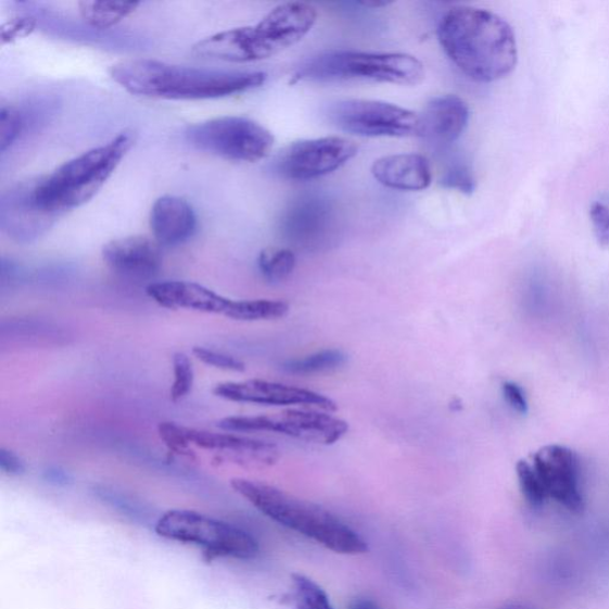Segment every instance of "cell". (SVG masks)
I'll list each match as a JSON object with an SVG mask.
<instances>
[{
    "label": "cell",
    "instance_id": "1",
    "mask_svg": "<svg viewBox=\"0 0 609 609\" xmlns=\"http://www.w3.org/2000/svg\"><path fill=\"white\" fill-rule=\"evenodd\" d=\"M437 35L446 56L471 80L498 81L517 66L516 34L490 10L453 8L441 20Z\"/></svg>",
    "mask_w": 609,
    "mask_h": 609
},
{
    "label": "cell",
    "instance_id": "2",
    "mask_svg": "<svg viewBox=\"0 0 609 609\" xmlns=\"http://www.w3.org/2000/svg\"><path fill=\"white\" fill-rule=\"evenodd\" d=\"M110 76L127 92L167 101H204L258 89L267 74L256 71H217L135 59L120 61Z\"/></svg>",
    "mask_w": 609,
    "mask_h": 609
},
{
    "label": "cell",
    "instance_id": "3",
    "mask_svg": "<svg viewBox=\"0 0 609 609\" xmlns=\"http://www.w3.org/2000/svg\"><path fill=\"white\" fill-rule=\"evenodd\" d=\"M317 11L302 2L272 9L255 26L233 28L198 41L193 54L233 64H248L275 56L300 43L313 30Z\"/></svg>",
    "mask_w": 609,
    "mask_h": 609
},
{
    "label": "cell",
    "instance_id": "4",
    "mask_svg": "<svg viewBox=\"0 0 609 609\" xmlns=\"http://www.w3.org/2000/svg\"><path fill=\"white\" fill-rule=\"evenodd\" d=\"M231 487L270 520L335 554L363 555L368 551L367 542L356 531L319 505L254 480L233 479Z\"/></svg>",
    "mask_w": 609,
    "mask_h": 609
},
{
    "label": "cell",
    "instance_id": "5",
    "mask_svg": "<svg viewBox=\"0 0 609 609\" xmlns=\"http://www.w3.org/2000/svg\"><path fill=\"white\" fill-rule=\"evenodd\" d=\"M136 140V131L124 130L107 143L67 161L51 176L40 177L42 201L64 215L89 203L104 188Z\"/></svg>",
    "mask_w": 609,
    "mask_h": 609
},
{
    "label": "cell",
    "instance_id": "6",
    "mask_svg": "<svg viewBox=\"0 0 609 609\" xmlns=\"http://www.w3.org/2000/svg\"><path fill=\"white\" fill-rule=\"evenodd\" d=\"M295 81L377 83L416 86L426 68L416 56L405 53L330 51L308 59L294 73Z\"/></svg>",
    "mask_w": 609,
    "mask_h": 609
},
{
    "label": "cell",
    "instance_id": "7",
    "mask_svg": "<svg viewBox=\"0 0 609 609\" xmlns=\"http://www.w3.org/2000/svg\"><path fill=\"white\" fill-rule=\"evenodd\" d=\"M185 138L198 151L250 164L266 158L276 142L267 128L242 116H223L192 124L186 129Z\"/></svg>",
    "mask_w": 609,
    "mask_h": 609
},
{
    "label": "cell",
    "instance_id": "8",
    "mask_svg": "<svg viewBox=\"0 0 609 609\" xmlns=\"http://www.w3.org/2000/svg\"><path fill=\"white\" fill-rule=\"evenodd\" d=\"M158 536L202 546L211 556L251 559L258 554L252 534L224 521L189 509H172L157 520Z\"/></svg>",
    "mask_w": 609,
    "mask_h": 609
},
{
    "label": "cell",
    "instance_id": "9",
    "mask_svg": "<svg viewBox=\"0 0 609 609\" xmlns=\"http://www.w3.org/2000/svg\"><path fill=\"white\" fill-rule=\"evenodd\" d=\"M218 428L232 433L272 432L321 445H333L350 431L347 421L313 408H290L275 416L227 417Z\"/></svg>",
    "mask_w": 609,
    "mask_h": 609
},
{
    "label": "cell",
    "instance_id": "10",
    "mask_svg": "<svg viewBox=\"0 0 609 609\" xmlns=\"http://www.w3.org/2000/svg\"><path fill=\"white\" fill-rule=\"evenodd\" d=\"M339 228L338 206L328 195L318 192L295 196L279 221L282 239L296 251L306 253L328 250L338 239Z\"/></svg>",
    "mask_w": 609,
    "mask_h": 609
},
{
    "label": "cell",
    "instance_id": "11",
    "mask_svg": "<svg viewBox=\"0 0 609 609\" xmlns=\"http://www.w3.org/2000/svg\"><path fill=\"white\" fill-rule=\"evenodd\" d=\"M328 117L335 128L360 138L418 136L419 115L386 102L344 99L330 105Z\"/></svg>",
    "mask_w": 609,
    "mask_h": 609
},
{
    "label": "cell",
    "instance_id": "12",
    "mask_svg": "<svg viewBox=\"0 0 609 609\" xmlns=\"http://www.w3.org/2000/svg\"><path fill=\"white\" fill-rule=\"evenodd\" d=\"M357 151L353 141L340 136L297 141L282 149L272 170L286 180H315L350 163Z\"/></svg>",
    "mask_w": 609,
    "mask_h": 609
},
{
    "label": "cell",
    "instance_id": "13",
    "mask_svg": "<svg viewBox=\"0 0 609 609\" xmlns=\"http://www.w3.org/2000/svg\"><path fill=\"white\" fill-rule=\"evenodd\" d=\"M39 183L40 177L17 182L0 198V229L12 241L40 240L64 216L42 201Z\"/></svg>",
    "mask_w": 609,
    "mask_h": 609
},
{
    "label": "cell",
    "instance_id": "14",
    "mask_svg": "<svg viewBox=\"0 0 609 609\" xmlns=\"http://www.w3.org/2000/svg\"><path fill=\"white\" fill-rule=\"evenodd\" d=\"M214 394L223 401L239 404L315 407L327 413H335L339 408L325 394L261 379L220 382L216 384Z\"/></svg>",
    "mask_w": 609,
    "mask_h": 609
},
{
    "label": "cell",
    "instance_id": "15",
    "mask_svg": "<svg viewBox=\"0 0 609 609\" xmlns=\"http://www.w3.org/2000/svg\"><path fill=\"white\" fill-rule=\"evenodd\" d=\"M532 465L537 471L546 495L570 512L583 511L581 464L575 452L562 445H546L532 456Z\"/></svg>",
    "mask_w": 609,
    "mask_h": 609
},
{
    "label": "cell",
    "instance_id": "16",
    "mask_svg": "<svg viewBox=\"0 0 609 609\" xmlns=\"http://www.w3.org/2000/svg\"><path fill=\"white\" fill-rule=\"evenodd\" d=\"M191 445L199 449L221 454L229 462L245 468H268L280 458L276 444L242 436L240 433L213 432L185 428Z\"/></svg>",
    "mask_w": 609,
    "mask_h": 609
},
{
    "label": "cell",
    "instance_id": "17",
    "mask_svg": "<svg viewBox=\"0 0 609 609\" xmlns=\"http://www.w3.org/2000/svg\"><path fill=\"white\" fill-rule=\"evenodd\" d=\"M105 265L116 275L131 280H149L163 268L161 245L145 236H128L107 242L102 250Z\"/></svg>",
    "mask_w": 609,
    "mask_h": 609
},
{
    "label": "cell",
    "instance_id": "18",
    "mask_svg": "<svg viewBox=\"0 0 609 609\" xmlns=\"http://www.w3.org/2000/svg\"><path fill=\"white\" fill-rule=\"evenodd\" d=\"M470 110L462 98L446 94L431 99L419 115L418 136L440 149L461 139L468 128Z\"/></svg>",
    "mask_w": 609,
    "mask_h": 609
},
{
    "label": "cell",
    "instance_id": "19",
    "mask_svg": "<svg viewBox=\"0 0 609 609\" xmlns=\"http://www.w3.org/2000/svg\"><path fill=\"white\" fill-rule=\"evenodd\" d=\"M145 293L158 306L227 316L232 300L192 281L166 280L147 286Z\"/></svg>",
    "mask_w": 609,
    "mask_h": 609
},
{
    "label": "cell",
    "instance_id": "20",
    "mask_svg": "<svg viewBox=\"0 0 609 609\" xmlns=\"http://www.w3.org/2000/svg\"><path fill=\"white\" fill-rule=\"evenodd\" d=\"M196 227L194 210L185 199L164 195L154 203L151 211V229L161 246H177L190 241Z\"/></svg>",
    "mask_w": 609,
    "mask_h": 609
},
{
    "label": "cell",
    "instance_id": "21",
    "mask_svg": "<svg viewBox=\"0 0 609 609\" xmlns=\"http://www.w3.org/2000/svg\"><path fill=\"white\" fill-rule=\"evenodd\" d=\"M371 174L384 188L397 191H424L432 182L429 160L414 153L380 157L372 164Z\"/></svg>",
    "mask_w": 609,
    "mask_h": 609
},
{
    "label": "cell",
    "instance_id": "22",
    "mask_svg": "<svg viewBox=\"0 0 609 609\" xmlns=\"http://www.w3.org/2000/svg\"><path fill=\"white\" fill-rule=\"evenodd\" d=\"M79 14L87 26L109 30L134 14L141 5L132 2H80Z\"/></svg>",
    "mask_w": 609,
    "mask_h": 609
},
{
    "label": "cell",
    "instance_id": "23",
    "mask_svg": "<svg viewBox=\"0 0 609 609\" xmlns=\"http://www.w3.org/2000/svg\"><path fill=\"white\" fill-rule=\"evenodd\" d=\"M347 355L341 350H325L301 358L284 360L281 369L293 376H313L341 368Z\"/></svg>",
    "mask_w": 609,
    "mask_h": 609
},
{
    "label": "cell",
    "instance_id": "24",
    "mask_svg": "<svg viewBox=\"0 0 609 609\" xmlns=\"http://www.w3.org/2000/svg\"><path fill=\"white\" fill-rule=\"evenodd\" d=\"M290 305L282 301H232L227 318L239 321L275 320L288 316Z\"/></svg>",
    "mask_w": 609,
    "mask_h": 609
},
{
    "label": "cell",
    "instance_id": "25",
    "mask_svg": "<svg viewBox=\"0 0 609 609\" xmlns=\"http://www.w3.org/2000/svg\"><path fill=\"white\" fill-rule=\"evenodd\" d=\"M295 266L296 257L290 248L269 246L257 257L259 275L269 283L288 280L293 275Z\"/></svg>",
    "mask_w": 609,
    "mask_h": 609
},
{
    "label": "cell",
    "instance_id": "26",
    "mask_svg": "<svg viewBox=\"0 0 609 609\" xmlns=\"http://www.w3.org/2000/svg\"><path fill=\"white\" fill-rule=\"evenodd\" d=\"M295 609H334L329 595L315 581L301 575H292Z\"/></svg>",
    "mask_w": 609,
    "mask_h": 609
},
{
    "label": "cell",
    "instance_id": "27",
    "mask_svg": "<svg viewBox=\"0 0 609 609\" xmlns=\"http://www.w3.org/2000/svg\"><path fill=\"white\" fill-rule=\"evenodd\" d=\"M441 183L445 189L457 190L465 194H471L477 188L474 173L461 156L447 161L442 172Z\"/></svg>",
    "mask_w": 609,
    "mask_h": 609
},
{
    "label": "cell",
    "instance_id": "28",
    "mask_svg": "<svg viewBox=\"0 0 609 609\" xmlns=\"http://www.w3.org/2000/svg\"><path fill=\"white\" fill-rule=\"evenodd\" d=\"M172 364L173 383L170 388V399L174 403H178L192 392L194 368L189 355L181 352L173 355Z\"/></svg>",
    "mask_w": 609,
    "mask_h": 609
},
{
    "label": "cell",
    "instance_id": "29",
    "mask_svg": "<svg viewBox=\"0 0 609 609\" xmlns=\"http://www.w3.org/2000/svg\"><path fill=\"white\" fill-rule=\"evenodd\" d=\"M517 477L521 493L525 500L533 508H541L548 495H546L543 483L533 465L520 459L516 467Z\"/></svg>",
    "mask_w": 609,
    "mask_h": 609
},
{
    "label": "cell",
    "instance_id": "30",
    "mask_svg": "<svg viewBox=\"0 0 609 609\" xmlns=\"http://www.w3.org/2000/svg\"><path fill=\"white\" fill-rule=\"evenodd\" d=\"M24 128L26 117L20 107L3 104L0 107V152L4 154L18 140Z\"/></svg>",
    "mask_w": 609,
    "mask_h": 609
},
{
    "label": "cell",
    "instance_id": "31",
    "mask_svg": "<svg viewBox=\"0 0 609 609\" xmlns=\"http://www.w3.org/2000/svg\"><path fill=\"white\" fill-rule=\"evenodd\" d=\"M193 356L208 367L224 371L243 372L246 367L243 360L232 355L224 354L205 346H194Z\"/></svg>",
    "mask_w": 609,
    "mask_h": 609
},
{
    "label": "cell",
    "instance_id": "32",
    "mask_svg": "<svg viewBox=\"0 0 609 609\" xmlns=\"http://www.w3.org/2000/svg\"><path fill=\"white\" fill-rule=\"evenodd\" d=\"M186 427L165 421L158 426V436L173 454L192 457L191 444L186 436Z\"/></svg>",
    "mask_w": 609,
    "mask_h": 609
},
{
    "label": "cell",
    "instance_id": "33",
    "mask_svg": "<svg viewBox=\"0 0 609 609\" xmlns=\"http://www.w3.org/2000/svg\"><path fill=\"white\" fill-rule=\"evenodd\" d=\"M591 221L596 242L602 248L609 246V194L596 199L589 210Z\"/></svg>",
    "mask_w": 609,
    "mask_h": 609
},
{
    "label": "cell",
    "instance_id": "34",
    "mask_svg": "<svg viewBox=\"0 0 609 609\" xmlns=\"http://www.w3.org/2000/svg\"><path fill=\"white\" fill-rule=\"evenodd\" d=\"M37 26L35 18L29 16L8 21L2 27V43H14L30 36Z\"/></svg>",
    "mask_w": 609,
    "mask_h": 609
},
{
    "label": "cell",
    "instance_id": "35",
    "mask_svg": "<svg viewBox=\"0 0 609 609\" xmlns=\"http://www.w3.org/2000/svg\"><path fill=\"white\" fill-rule=\"evenodd\" d=\"M503 394L506 403L511 406L513 411L519 415L529 413V404L523 389L516 382L506 381L503 383Z\"/></svg>",
    "mask_w": 609,
    "mask_h": 609
},
{
    "label": "cell",
    "instance_id": "36",
    "mask_svg": "<svg viewBox=\"0 0 609 609\" xmlns=\"http://www.w3.org/2000/svg\"><path fill=\"white\" fill-rule=\"evenodd\" d=\"M0 470L9 477H21L26 472L27 466L16 453L2 447L0 449Z\"/></svg>",
    "mask_w": 609,
    "mask_h": 609
},
{
    "label": "cell",
    "instance_id": "37",
    "mask_svg": "<svg viewBox=\"0 0 609 609\" xmlns=\"http://www.w3.org/2000/svg\"><path fill=\"white\" fill-rule=\"evenodd\" d=\"M43 479L54 486H68L73 478L69 472L59 466H49L43 470Z\"/></svg>",
    "mask_w": 609,
    "mask_h": 609
},
{
    "label": "cell",
    "instance_id": "38",
    "mask_svg": "<svg viewBox=\"0 0 609 609\" xmlns=\"http://www.w3.org/2000/svg\"><path fill=\"white\" fill-rule=\"evenodd\" d=\"M350 609H381L377 602L369 599H356Z\"/></svg>",
    "mask_w": 609,
    "mask_h": 609
},
{
    "label": "cell",
    "instance_id": "39",
    "mask_svg": "<svg viewBox=\"0 0 609 609\" xmlns=\"http://www.w3.org/2000/svg\"><path fill=\"white\" fill-rule=\"evenodd\" d=\"M358 4L363 5L365 8H368V9H380V8L391 5V3H388V2H363V3H358Z\"/></svg>",
    "mask_w": 609,
    "mask_h": 609
},
{
    "label": "cell",
    "instance_id": "40",
    "mask_svg": "<svg viewBox=\"0 0 609 609\" xmlns=\"http://www.w3.org/2000/svg\"><path fill=\"white\" fill-rule=\"evenodd\" d=\"M504 609H531V608L520 606V605H509V606L505 607Z\"/></svg>",
    "mask_w": 609,
    "mask_h": 609
}]
</instances>
